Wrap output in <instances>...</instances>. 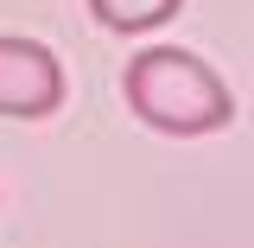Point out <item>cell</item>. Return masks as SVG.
I'll list each match as a JSON object with an SVG mask.
<instances>
[{
  "mask_svg": "<svg viewBox=\"0 0 254 248\" xmlns=\"http://www.w3.org/2000/svg\"><path fill=\"white\" fill-rule=\"evenodd\" d=\"M121 95L127 108L153 134H216V127L235 121V95L203 58H190L178 45H153L140 58H127V77H121Z\"/></svg>",
  "mask_w": 254,
  "mask_h": 248,
  "instance_id": "1",
  "label": "cell"
},
{
  "mask_svg": "<svg viewBox=\"0 0 254 248\" xmlns=\"http://www.w3.org/2000/svg\"><path fill=\"white\" fill-rule=\"evenodd\" d=\"M64 108V64L38 38L0 32V115L13 121H45Z\"/></svg>",
  "mask_w": 254,
  "mask_h": 248,
  "instance_id": "2",
  "label": "cell"
},
{
  "mask_svg": "<svg viewBox=\"0 0 254 248\" xmlns=\"http://www.w3.org/2000/svg\"><path fill=\"white\" fill-rule=\"evenodd\" d=\"M178 6H185V0H89V13L108 32H153V26H165Z\"/></svg>",
  "mask_w": 254,
  "mask_h": 248,
  "instance_id": "3",
  "label": "cell"
}]
</instances>
